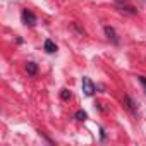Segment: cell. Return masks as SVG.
I'll use <instances>...</instances> for the list:
<instances>
[{
  "mask_svg": "<svg viewBox=\"0 0 146 146\" xmlns=\"http://www.w3.org/2000/svg\"><path fill=\"white\" fill-rule=\"evenodd\" d=\"M81 84H83V91H84V95L86 96H93L95 95V91H96V86H95V83L90 79V78H83V81H81Z\"/></svg>",
  "mask_w": 146,
  "mask_h": 146,
  "instance_id": "obj_1",
  "label": "cell"
},
{
  "mask_svg": "<svg viewBox=\"0 0 146 146\" xmlns=\"http://www.w3.org/2000/svg\"><path fill=\"white\" fill-rule=\"evenodd\" d=\"M21 19H23V23H24L26 26H29V28H33V26L36 24V16H35L31 11H28V9H24V11L21 12Z\"/></svg>",
  "mask_w": 146,
  "mask_h": 146,
  "instance_id": "obj_2",
  "label": "cell"
},
{
  "mask_svg": "<svg viewBox=\"0 0 146 146\" xmlns=\"http://www.w3.org/2000/svg\"><path fill=\"white\" fill-rule=\"evenodd\" d=\"M103 31H105V36H107L113 45H119V43H120V40H119V36H117V33H115V29H113L112 26H105Z\"/></svg>",
  "mask_w": 146,
  "mask_h": 146,
  "instance_id": "obj_3",
  "label": "cell"
},
{
  "mask_svg": "<svg viewBox=\"0 0 146 146\" xmlns=\"http://www.w3.org/2000/svg\"><path fill=\"white\" fill-rule=\"evenodd\" d=\"M43 48H45V52H46V53H55V52H57V45H55L50 38H46V40H45Z\"/></svg>",
  "mask_w": 146,
  "mask_h": 146,
  "instance_id": "obj_4",
  "label": "cell"
},
{
  "mask_svg": "<svg viewBox=\"0 0 146 146\" xmlns=\"http://www.w3.org/2000/svg\"><path fill=\"white\" fill-rule=\"evenodd\" d=\"M124 102H125V107H127L134 115H137V110H136V103H134V100H132L131 96H124Z\"/></svg>",
  "mask_w": 146,
  "mask_h": 146,
  "instance_id": "obj_5",
  "label": "cell"
},
{
  "mask_svg": "<svg viewBox=\"0 0 146 146\" xmlns=\"http://www.w3.org/2000/svg\"><path fill=\"white\" fill-rule=\"evenodd\" d=\"M26 72H28L29 76H36L38 74V65L35 62H28L26 64Z\"/></svg>",
  "mask_w": 146,
  "mask_h": 146,
  "instance_id": "obj_6",
  "label": "cell"
},
{
  "mask_svg": "<svg viewBox=\"0 0 146 146\" xmlns=\"http://www.w3.org/2000/svg\"><path fill=\"white\" fill-rule=\"evenodd\" d=\"M76 119H78L79 122H84V120L88 119V113H86L84 110H78V112H76Z\"/></svg>",
  "mask_w": 146,
  "mask_h": 146,
  "instance_id": "obj_7",
  "label": "cell"
},
{
  "mask_svg": "<svg viewBox=\"0 0 146 146\" xmlns=\"http://www.w3.org/2000/svg\"><path fill=\"white\" fill-rule=\"evenodd\" d=\"M60 98H62V100H65V102H67V100H69V98H70V91H69V90H67V88H64V90H62V91H60Z\"/></svg>",
  "mask_w": 146,
  "mask_h": 146,
  "instance_id": "obj_8",
  "label": "cell"
},
{
  "mask_svg": "<svg viewBox=\"0 0 146 146\" xmlns=\"http://www.w3.org/2000/svg\"><path fill=\"white\" fill-rule=\"evenodd\" d=\"M137 81H139V84L143 86V90H144V95H146V78H144V76H137Z\"/></svg>",
  "mask_w": 146,
  "mask_h": 146,
  "instance_id": "obj_9",
  "label": "cell"
},
{
  "mask_svg": "<svg viewBox=\"0 0 146 146\" xmlns=\"http://www.w3.org/2000/svg\"><path fill=\"white\" fill-rule=\"evenodd\" d=\"M100 132H102V139H105V131H103V127H100Z\"/></svg>",
  "mask_w": 146,
  "mask_h": 146,
  "instance_id": "obj_10",
  "label": "cell"
},
{
  "mask_svg": "<svg viewBox=\"0 0 146 146\" xmlns=\"http://www.w3.org/2000/svg\"><path fill=\"white\" fill-rule=\"evenodd\" d=\"M115 2H120V0H115Z\"/></svg>",
  "mask_w": 146,
  "mask_h": 146,
  "instance_id": "obj_11",
  "label": "cell"
}]
</instances>
